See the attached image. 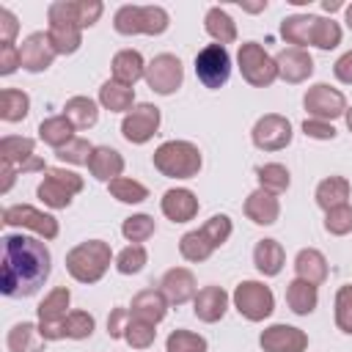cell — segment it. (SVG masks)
Instances as JSON below:
<instances>
[{
    "mask_svg": "<svg viewBox=\"0 0 352 352\" xmlns=\"http://www.w3.org/2000/svg\"><path fill=\"white\" fill-rule=\"evenodd\" d=\"M322 8H324L327 14H333V11L344 8V3H341V0H322Z\"/></svg>",
    "mask_w": 352,
    "mask_h": 352,
    "instance_id": "91938a15",
    "label": "cell"
},
{
    "mask_svg": "<svg viewBox=\"0 0 352 352\" xmlns=\"http://www.w3.org/2000/svg\"><path fill=\"white\" fill-rule=\"evenodd\" d=\"M38 140L41 143H47V146H52L55 151L58 148H63L69 140H74V126H72V121L60 113V116H50V118H44L41 124H38Z\"/></svg>",
    "mask_w": 352,
    "mask_h": 352,
    "instance_id": "d590c367",
    "label": "cell"
},
{
    "mask_svg": "<svg viewBox=\"0 0 352 352\" xmlns=\"http://www.w3.org/2000/svg\"><path fill=\"white\" fill-rule=\"evenodd\" d=\"M170 25V16L162 6H121L113 14V28L121 36H162Z\"/></svg>",
    "mask_w": 352,
    "mask_h": 352,
    "instance_id": "277c9868",
    "label": "cell"
},
{
    "mask_svg": "<svg viewBox=\"0 0 352 352\" xmlns=\"http://www.w3.org/2000/svg\"><path fill=\"white\" fill-rule=\"evenodd\" d=\"M292 121L280 113H264L250 129V140L258 151H280L292 143Z\"/></svg>",
    "mask_w": 352,
    "mask_h": 352,
    "instance_id": "5bb4252c",
    "label": "cell"
},
{
    "mask_svg": "<svg viewBox=\"0 0 352 352\" xmlns=\"http://www.w3.org/2000/svg\"><path fill=\"white\" fill-rule=\"evenodd\" d=\"M116 270L121 272V275H138L146 264H148V250H146V245H126L118 256H116Z\"/></svg>",
    "mask_w": 352,
    "mask_h": 352,
    "instance_id": "7dc6e473",
    "label": "cell"
},
{
    "mask_svg": "<svg viewBox=\"0 0 352 352\" xmlns=\"http://www.w3.org/2000/svg\"><path fill=\"white\" fill-rule=\"evenodd\" d=\"M160 124H162L160 107L151 104V102H138V104L121 118V135H124L126 143L143 146V143H148V140L157 135Z\"/></svg>",
    "mask_w": 352,
    "mask_h": 352,
    "instance_id": "7c38bea8",
    "label": "cell"
},
{
    "mask_svg": "<svg viewBox=\"0 0 352 352\" xmlns=\"http://www.w3.org/2000/svg\"><path fill=\"white\" fill-rule=\"evenodd\" d=\"M82 187H85V182L80 173L66 170V168H47L44 179L36 187V195L50 209H66L72 204V198L77 192H82Z\"/></svg>",
    "mask_w": 352,
    "mask_h": 352,
    "instance_id": "8992f818",
    "label": "cell"
},
{
    "mask_svg": "<svg viewBox=\"0 0 352 352\" xmlns=\"http://www.w3.org/2000/svg\"><path fill=\"white\" fill-rule=\"evenodd\" d=\"M146 85L160 94V96H170L182 88L184 82V66L173 52H160L146 63Z\"/></svg>",
    "mask_w": 352,
    "mask_h": 352,
    "instance_id": "8fae6325",
    "label": "cell"
},
{
    "mask_svg": "<svg viewBox=\"0 0 352 352\" xmlns=\"http://www.w3.org/2000/svg\"><path fill=\"white\" fill-rule=\"evenodd\" d=\"M129 319H132L129 308L116 305V308L110 311V316H107V336H110V338H124V330H126Z\"/></svg>",
    "mask_w": 352,
    "mask_h": 352,
    "instance_id": "db71d44e",
    "label": "cell"
},
{
    "mask_svg": "<svg viewBox=\"0 0 352 352\" xmlns=\"http://www.w3.org/2000/svg\"><path fill=\"white\" fill-rule=\"evenodd\" d=\"M327 258L322 250L316 248H302L297 256H294V275L314 283V286H322L327 280Z\"/></svg>",
    "mask_w": 352,
    "mask_h": 352,
    "instance_id": "f546056e",
    "label": "cell"
},
{
    "mask_svg": "<svg viewBox=\"0 0 352 352\" xmlns=\"http://www.w3.org/2000/svg\"><path fill=\"white\" fill-rule=\"evenodd\" d=\"M88 173L96 182L110 184L113 179L124 176V157L121 151H116L113 146H94V154L88 160Z\"/></svg>",
    "mask_w": 352,
    "mask_h": 352,
    "instance_id": "cb8c5ba5",
    "label": "cell"
},
{
    "mask_svg": "<svg viewBox=\"0 0 352 352\" xmlns=\"http://www.w3.org/2000/svg\"><path fill=\"white\" fill-rule=\"evenodd\" d=\"M154 327H157V324L132 316L129 324H126V330H124V341H126L132 349H148V346L154 344V338H157V330H154Z\"/></svg>",
    "mask_w": 352,
    "mask_h": 352,
    "instance_id": "c3c4849f",
    "label": "cell"
},
{
    "mask_svg": "<svg viewBox=\"0 0 352 352\" xmlns=\"http://www.w3.org/2000/svg\"><path fill=\"white\" fill-rule=\"evenodd\" d=\"M302 135L314 138V140H333L338 132L330 121H319V118H305L302 121Z\"/></svg>",
    "mask_w": 352,
    "mask_h": 352,
    "instance_id": "f5cc1de1",
    "label": "cell"
},
{
    "mask_svg": "<svg viewBox=\"0 0 352 352\" xmlns=\"http://www.w3.org/2000/svg\"><path fill=\"white\" fill-rule=\"evenodd\" d=\"M195 77L204 88L217 91L228 82L231 77V55L226 47L220 44H206L204 50H198L195 55Z\"/></svg>",
    "mask_w": 352,
    "mask_h": 352,
    "instance_id": "30bf717a",
    "label": "cell"
},
{
    "mask_svg": "<svg viewBox=\"0 0 352 352\" xmlns=\"http://www.w3.org/2000/svg\"><path fill=\"white\" fill-rule=\"evenodd\" d=\"M30 113V96L22 88H3L0 91V118L6 124H19Z\"/></svg>",
    "mask_w": 352,
    "mask_h": 352,
    "instance_id": "74e56055",
    "label": "cell"
},
{
    "mask_svg": "<svg viewBox=\"0 0 352 352\" xmlns=\"http://www.w3.org/2000/svg\"><path fill=\"white\" fill-rule=\"evenodd\" d=\"M245 217L250 223H256V226H275L278 217H280V201H278V195L256 187L245 198Z\"/></svg>",
    "mask_w": 352,
    "mask_h": 352,
    "instance_id": "603a6c76",
    "label": "cell"
},
{
    "mask_svg": "<svg viewBox=\"0 0 352 352\" xmlns=\"http://www.w3.org/2000/svg\"><path fill=\"white\" fill-rule=\"evenodd\" d=\"M228 302H231L228 292L223 286H214L212 283V286L198 289V294L192 300V314H195V319H201L206 324H214V322H220L226 316Z\"/></svg>",
    "mask_w": 352,
    "mask_h": 352,
    "instance_id": "7402d4cb",
    "label": "cell"
},
{
    "mask_svg": "<svg viewBox=\"0 0 352 352\" xmlns=\"http://www.w3.org/2000/svg\"><path fill=\"white\" fill-rule=\"evenodd\" d=\"M69 305H72V292L69 286H55L44 294V300L36 308L38 316V330L47 341H60L63 336V319L69 316Z\"/></svg>",
    "mask_w": 352,
    "mask_h": 352,
    "instance_id": "ba28073f",
    "label": "cell"
},
{
    "mask_svg": "<svg viewBox=\"0 0 352 352\" xmlns=\"http://www.w3.org/2000/svg\"><path fill=\"white\" fill-rule=\"evenodd\" d=\"M349 195H352V184L346 176H324L314 190L316 206L322 212H330L341 204H349Z\"/></svg>",
    "mask_w": 352,
    "mask_h": 352,
    "instance_id": "83f0119b",
    "label": "cell"
},
{
    "mask_svg": "<svg viewBox=\"0 0 352 352\" xmlns=\"http://www.w3.org/2000/svg\"><path fill=\"white\" fill-rule=\"evenodd\" d=\"M3 226L8 228H22V231H33L36 236H41L44 242L55 239L60 234V226L55 220V214L41 212L30 204H11L3 209Z\"/></svg>",
    "mask_w": 352,
    "mask_h": 352,
    "instance_id": "9c48e42d",
    "label": "cell"
},
{
    "mask_svg": "<svg viewBox=\"0 0 352 352\" xmlns=\"http://www.w3.org/2000/svg\"><path fill=\"white\" fill-rule=\"evenodd\" d=\"M113 248L104 239H85L80 245H74L66 253V272L77 280V283H99L104 278V272L113 264Z\"/></svg>",
    "mask_w": 352,
    "mask_h": 352,
    "instance_id": "7a4b0ae2",
    "label": "cell"
},
{
    "mask_svg": "<svg viewBox=\"0 0 352 352\" xmlns=\"http://www.w3.org/2000/svg\"><path fill=\"white\" fill-rule=\"evenodd\" d=\"M52 272V253L41 236L6 234L0 261V292L11 300L33 297Z\"/></svg>",
    "mask_w": 352,
    "mask_h": 352,
    "instance_id": "6da1fadb",
    "label": "cell"
},
{
    "mask_svg": "<svg viewBox=\"0 0 352 352\" xmlns=\"http://www.w3.org/2000/svg\"><path fill=\"white\" fill-rule=\"evenodd\" d=\"M110 195L118 201V204H143L148 198V187L138 179H129V176H118L107 184Z\"/></svg>",
    "mask_w": 352,
    "mask_h": 352,
    "instance_id": "60d3db41",
    "label": "cell"
},
{
    "mask_svg": "<svg viewBox=\"0 0 352 352\" xmlns=\"http://www.w3.org/2000/svg\"><path fill=\"white\" fill-rule=\"evenodd\" d=\"M209 344L201 333H192V330H184V327H176L168 333L165 338V352H206Z\"/></svg>",
    "mask_w": 352,
    "mask_h": 352,
    "instance_id": "ee69618b",
    "label": "cell"
},
{
    "mask_svg": "<svg viewBox=\"0 0 352 352\" xmlns=\"http://www.w3.org/2000/svg\"><path fill=\"white\" fill-rule=\"evenodd\" d=\"M333 319L344 336H352V283L338 286L333 300Z\"/></svg>",
    "mask_w": 352,
    "mask_h": 352,
    "instance_id": "f6af8a7d",
    "label": "cell"
},
{
    "mask_svg": "<svg viewBox=\"0 0 352 352\" xmlns=\"http://www.w3.org/2000/svg\"><path fill=\"white\" fill-rule=\"evenodd\" d=\"M333 74H336L338 82L352 85V50H346V52L333 63Z\"/></svg>",
    "mask_w": 352,
    "mask_h": 352,
    "instance_id": "6f0895ef",
    "label": "cell"
},
{
    "mask_svg": "<svg viewBox=\"0 0 352 352\" xmlns=\"http://www.w3.org/2000/svg\"><path fill=\"white\" fill-rule=\"evenodd\" d=\"M151 162L165 179H192L198 176L204 157L201 148L190 140H165L154 148Z\"/></svg>",
    "mask_w": 352,
    "mask_h": 352,
    "instance_id": "3957f363",
    "label": "cell"
},
{
    "mask_svg": "<svg viewBox=\"0 0 352 352\" xmlns=\"http://www.w3.org/2000/svg\"><path fill=\"white\" fill-rule=\"evenodd\" d=\"M91 154H94V146H91L85 138H74V140H69L63 148L55 151V157H58L60 162H66V165H88Z\"/></svg>",
    "mask_w": 352,
    "mask_h": 352,
    "instance_id": "816d5d0a",
    "label": "cell"
},
{
    "mask_svg": "<svg viewBox=\"0 0 352 352\" xmlns=\"http://www.w3.org/2000/svg\"><path fill=\"white\" fill-rule=\"evenodd\" d=\"M275 63H278V77L289 85H300L314 74V58L308 50L300 47H283L275 55Z\"/></svg>",
    "mask_w": 352,
    "mask_h": 352,
    "instance_id": "d6986e66",
    "label": "cell"
},
{
    "mask_svg": "<svg viewBox=\"0 0 352 352\" xmlns=\"http://www.w3.org/2000/svg\"><path fill=\"white\" fill-rule=\"evenodd\" d=\"M0 160L14 165L19 173H33V170H47L44 160L36 154V140L25 135H6L0 140Z\"/></svg>",
    "mask_w": 352,
    "mask_h": 352,
    "instance_id": "2e32d148",
    "label": "cell"
},
{
    "mask_svg": "<svg viewBox=\"0 0 352 352\" xmlns=\"http://www.w3.org/2000/svg\"><path fill=\"white\" fill-rule=\"evenodd\" d=\"M168 300L160 289H143L132 297L129 302V314L143 319V322H151V324H160L165 316H168Z\"/></svg>",
    "mask_w": 352,
    "mask_h": 352,
    "instance_id": "484cf974",
    "label": "cell"
},
{
    "mask_svg": "<svg viewBox=\"0 0 352 352\" xmlns=\"http://www.w3.org/2000/svg\"><path fill=\"white\" fill-rule=\"evenodd\" d=\"M0 176H3V184H0V192L6 195V192H8L11 187H14V179L19 176V170H16L14 165H8V162H3V160H0Z\"/></svg>",
    "mask_w": 352,
    "mask_h": 352,
    "instance_id": "680465c9",
    "label": "cell"
},
{
    "mask_svg": "<svg viewBox=\"0 0 352 352\" xmlns=\"http://www.w3.org/2000/svg\"><path fill=\"white\" fill-rule=\"evenodd\" d=\"M283 264H286V250H283V245L278 239L267 236V239L256 242V248H253V267L258 270V275L275 278V275H280Z\"/></svg>",
    "mask_w": 352,
    "mask_h": 352,
    "instance_id": "4316f807",
    "label": "cell"
},
{
    "mask_svg": "<svg viewBox=\"0 0 352 352\" xmlns=\"http://www.w3.org/2000/svg\"><path fill=\"white\" fill-rule=\"evenodd\" d=\"M160 209H162V214L170 223H190V220H195L201 204H198V198H195L192 190H187V187H170V190L162 192Z\"/></svg>",
    "mask_w": 352,
    "mask_h": 352,
    "instance_id": "44dd1931",
    "label": "cell"
},
{
    "mask_svg": "<svg viewBox=\"0 0 352 352\" xmlns=\"http://www.w3.org/2000/svg\"><path fill=\"white\" fill-rule=\"evenodd\" d=\"M16 33H19V22H16L14 11L3 6L0 8V44H14Z\"/></svg>",
    "mask_w": 352,
    "mask_h": 352,
    "instance_id": "9f6ffc18",
    "label": "cell"
},
{
    "mask_svg": "<svg viewBox=\"0 0 352 352\" xmlns=\"http://www.w3.org/2000/svg\"><path fill=\"white\" fill-rule=\"evenodd\" d=\"M258 346L264 352H305L308 349V333L294 324H270L258 336Z\"/></svg>",
    "mask_w": 352,
    "mask_h": 352,
    "instance_id": "e0dca14e",
    "label": "cell"
},
{
    "mask_svg": "<svg viewBox=\"0 0 352 352\" xmlns=\"http://www.w3.org/2000/svg\"><path fill=\"white\" fill-rule=\"evenodd\" d=\"M302 107L308 110V118L333 124L336 118H341L346 113V96L327 82H314L302 96Z\"/></svg>",
    "mask_w": 352,
    "mask_h": 352,
    "instance_id": "4fadbf2b",
    "label": "cell"
},
{
    "mask_svg": "<svg viewBox=\"0 0 352 352\" xmlns=\"http://www.w3.org/2000/svg\"><path fill=\"white\" fill-rule=\"evenodd\" d=\"M47 36L58 55H74L82 44V28H77L72 22H52L47 28Z\"/></svg>",
    "mask_w": 352,
    "mask_h": 352,
    "instance_id": "8d00e7d4",
    "label": "cell"
},
{
    "mask_svg": "<svg viewBox=\"0 0 352 352\" xmlns=\"http://www.w3.org/2000/svg\"><path fill=\"white\" fill-rule=\"evenodd\" d=\"M344 121H346V129L352 132V107H346V113H344Z\"/></svg>",
    "mask_w": 352,
    "mask_h": 352,
    "instance_id": "6125c7cd",
    "label": "cell"
},
{
    "mask_svg": "<svg viewBox=\"0 0 352 352\" xmlns=\"http://www.w3.org/2000/svg\"><path fill=\"white\" fill-rule=\"evenodd\" d=\"M286 305L297 316L314 314L316 305H319V286H314V283H308L302 278H292L286 283Z\"/></svg>",
    "mask_w": 352,
    "mask_h": 352,
    "instance_id": "f1b7e54d",
    "label": "cell"
},
{
    "mask_svg": "<svg viewBox=\"0 0 352 352\" xmlns=\"http://www.w3.org/2000/svg\"><path fill=\"white\" fill-rule=\"evenodd\" d=\"M63 116L72 121L74 129H91L99 121V102L91 96H72L63 104Z\"/></svg>",
    "mask_w": 352,
    "mask_h": 352,
    "instance_id": "e575fe53",
    "label": "cell"
},
{
    "mask_svg": "<svg viewBox=\"0 0 352 352\" xmlns=\"http://www.w3.org/2000/svg\"><path fill=\"white\" fill-rule=\"evenodd\" d=\"M204 30H206L209 38H212L214 44H220V47L236 41V22H234L231 14H228L226 8H220V6H212V8L206 11V16H204Z\"/></svg>",
    "mask_w": 352,
    "mask_h": 352,
    "instance_id": "d6a6232c",
    "label": "cell"
},
{
    "mask_svg": "<svg viewBox=\"0 0 352 352\" xmlns=\"http://www.w3.org/2000/svg\"><path fill=\"white\" fill-rule=\"evenodd\" d=\"M19 58H22V69H25V72L41 74V72H47V69L52 66V60L58 58V52L52 50L50 36L41 33V30H36V33H30V36L22 38V44H19Z\"/></svg>",
    "mask_w": 352,
    "mask_h": 352,
    "instance_id": "ac0fdd59",
    "label": "cell"
},
{
    "mask_svg": "<svg viewBox=\"0 0 352 352\" xmlns=\"http://www.w3.org/2000/svg\"><path fill=\"white\" fill-rule=\"evenodd\" d=\"M8 352H44L47 338L38 330V322H16L6 336Z\"/></svg>",
    "mask_w": 352,
    "mask_h": 352,
    "instance_id": "4dcf8cb0",
    "label": "cell"
},
{
    "mask_svg": "<svg viewBox=\"0 0 352 352\" xmlns=\"http://www.w3.org/2000/svg\"><path fill=\"white\" fill-rule=\"evenodd\" d=\"M324 231L330 236H346V234H352V204H341V206L324 212Z\"/></svg>",
    "mask_w": 352,
    "mask_h": 352,
    "instance_id": "f907efd6",
    "label": "cell"
},
{
    "mask_svg": "<svg viewBox=\"0 0 352 352\" xmlns=\"http://www.w3.org/2000/svg\"><path fill=\"white\" fill-rule=\"evenodd\" d=\"M236 66H239L242 80H245L248 85H253V88H270V85L278 80L275 55H270L258 41H245V44H239Z\"/></svg>",
    "mask_w": 352,
    "mask_h": 352,
    "instance_id": "5b68a950",
    "label": "cell"
},
{
    "mask_svg": "<svg viewBox=\"0 0 352 352\" xmlns=\"http://www.w3.org/2000/svg\"><path fill=\"white\" fill-rule=\"evenodd\" d=\"M314 22L316 14H292L280 22V36L289 47H311V33H314Z\"/></svg>",
    "mask_w": 352,
    "mask_h": 352,
    "instance_id": "836d02e7",
    "label": "cell"
},
{
    "mask_svg": "<svg viewBox=\"0 0 352 352\" xmlns=\"http://www.w3.org/2000/svg\"><path fill=\"white\" fill-rule=\"evenodd\" d=\"M94 327H96V319L88 314V311H69V316L63 319V336L72 338V341H82V338H91L94 336Z\"/></svg>",
    "mask_w": 352,
    "mask_h": 352,
    "instance_id": "bcb514c9",
    "label": "cell"
},
{
    "mask_svg": "<svg viewBox=\"0 0 352 352\" xmlns=\"http://www.w3.org/2000/svg\"><path fill=\"white\" fill-rule=\"evenodd\" d=\"M96 102H99L104 110H110V113H124V116L138 104V102H135V88L121 85V82H116L113 77L99 85Z\"/></svg>",
    "mask_w": 352,
    "mask_h": 352,
    "instance_id": "1f68e13d",
    "label": "cell"
},
{
    "mask_svg": "<svg viewBox=\"0 0 352 352\" xmlns=\"http://www.w3.org/2000/svg\"><path fill=\"white\" fill-rule=\"evenodd\" d=\"M19 66H22L19 47H16V44H0V74L8 77V74H14Z\"/></svg>",
    "mask_w": 352,
    "mask_h": 352,
    "instance_id": "11a10c76",
    "label": "cell"
},
{
    "mask_svg": "<svg viewBox=\"0 0 352 352\" xmlns=\"http://www.w3.org/2000/svg\"><path fill=\"white\" fill-rule=\"evenodd\" d=\"M341 25L336 19H327V16H316L314 22V33H311V47L316 50H336L341 44Z\"/></svg>",
    "mask_w": 352,
    "mask_h": 352,
    "instance_id": "7bdbcfd3",
    "label": "cell"
},
{
    "mask_svg": "<svg viewBox=\"0 0 352 352\" xmlns=\"http://www.w3.org/2000/svg\"><path fill=\"white\" fill-rule=\"evenodd\" d=\"M160 292L165 294V300H168L170 305H184V302L195 300L198 283H195L192 270H187V267H170V270L160 278Z\"/></svg>",
    "mask_w": 352,
    "mask_h": 352,
    "instance_id": "ffe728a7",
    "label": "cell"
},
{
    "mask_svg": "<svg viewBox=\"0 0 352 352\" xmlns=\"http://www.w3.org/2000/svg\"><path fill=\"white\" fill-rule=\"evenodd\" d=\"M104 11L102 0H55L47 6V19L52 22H72L77 28H94Z\"/></svg>",
    "mask_w": 352,
    "mask_h": 352,
    "instance_id": "9a60e30c",
    "label": "cell"
},
{
    "mask_svg": "<svg viewBox=\"0 0 352 352\" xmlns=\"http://www.w3.org/2000/svg\"><path fill=\"white\" fill-rule=\"evenodd\" d=\"M231 302L236 314L248 322H264L275 311V294L264 280H239L234 286Z\"/></svg>",
    "mask_w": 352,
    "mask_h": 352,
    "instance_id": "52a82bcc",
    "label": "cell"
},
{
    "mask_svg": "<svg viewBox=\"0 0 352 352\" xmlns=\"http://www.w3.org/2000/svg\"><path fill=\"white\" fill-rule=\"evenodd\" d=\"M201 231H204V236L212 242V248L217 250V248H223L228 239H231V231H234V223H231V217L228 214H212L204 226H201Z\"/></svg>",
    "mask_w": 352,
    "mask_h": 352,
    "instance_id": "681fc988",
    "label": "cell"
},
{
    "mask_svg": "<svg viewBox=\"0 0 352 352\" xmlns=\"http://www.w3.org/2000/svg\"><path fill=\"white\" fill-rule=\"evenodd\" d=\"M179 253H182L184 261L201 264V261H206V258L214 253V248H212V242L204 236L201 228H192V231L182 234V239H179Z\"/></svg>",
    "mask_w": 352,
    "mask_h": 352,
    "instance_id": "ab89813d",
    "label": "cell"
},
{
    "mask_svg": "<svg viewBox=\"0 0 352 352\" xmlns=\"http://www.w3.org/2000/svg\"><path fill=\"white\" fill-rule=\"evenodd\" d=\"M110 74L116 82L135 88V82L146 77V60L138 50H118L110 60Z\"/></svg>",
    "mask_w": 352,
    "mask_h": 352,
    "instance_id": "d4e9b609",
    "label": "cell"
},
{
    "mask_svg": "<svg viewBox=\"0 0 352 352\" xmlns=\"http://www.w3.org/2000/svg\"><path fill=\"white\" fill-rule=\"evenodd\" d=\"M154 231H157L154 217L146 214V212H140V214H129V217L121 223V234H124V239H126L129 245H143L146 239L154 236Z\"/></svg>",
    "mask_w": 352,
    "mask_h": 352,
    "instance_id": "b9f144b4",
    "label": "cell"
},
{
    "mask_svg": "<svg viewBox=\"0 0 352 352\" xmlns=\"http://www.w3.org/2000/svg\"><path fill=\"white\" fill-rule=\"evenodd\" d=\"M344 22H346V28L352 30V3H349V6H344Z\"/></svg>",
    "mask_w": 352,
    "mask_h": 352,
    "instance_id": "94428289",
    "label": "cell"
},
{
    "mask_svg": "<svg viewBox=\"0 0 352 352\" xmlns=\"http://www.w3.org/2000/svg\"><path fill=\"white\" fill-rule=\"evenodd\" d=\"M256 182H258L261 190L280 195V192L289 190L292 173H289V168L280 165V162H267V165H258V168H256Z\"/></svg>",
    "mask_w": 352,
    "mask_h": 352,
    "instance_id": "f35d334b",
    "label": "cell"
}]
</instances>
